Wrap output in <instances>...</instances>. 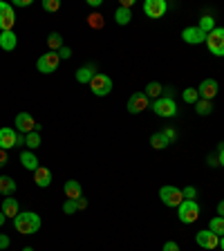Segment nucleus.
I'll return each instance as SVG.
<instances>
[{
  "mask_svg": "<svg viewBox=\"0 0 224 251\" xmlns=\"http://www.w3.org/2000/svg\"><path fill=\"white\" fill-rule=\"evenodd\" d=\"M115 18H117V23H119V25H128V23L132 21V11L119 7V9H117V14H115Z\"/></svg>",
  "mask_w": 224,
  "mask_h": 251,
  "instance_id": "7c9ffc66",
  "label": "nucleus"
},
{
  "mask_svg": "<svg viewBox=\"0 0 224 251\" xmlns=\"http://www.w3.org/2000/svg\"><path fill=\"white\" fill-rule=\"evenodd\" d=\"M209 164H211V166H218V164H220V159H218V157H213V155H211V157H209Z\"/></svg>",
  "mask_w": 224,
  "mask_h": 251,
  "instance_id": "a18cd8bd",
  "label": "nucleus"
},
{
  "mask_svg": "<svg viewBox=\"0 0 224 251\" xmlns=\"http://www.w3.org/2000/svg\"><path fill=\"white\" fill-rule=\"evenodd\" d=\"M14 193H16V182L11 177H7V175H0V195L9 198Z\"/></svg>",
  "mask_w": 224,
  "mask_h": 251,
  "instance_id": "412c9836",
  "label": "nucleus"
},
{
  "mask_svg": "<svg viewBox=\"0 0 224 251\" xmlns=\"http://www.w3.org/2000/svg\"><path fill=\"white\" fill-rule=\"evenodd\" d=\"M162 251H179V245L177 242H173V240H168V242H164Z\"/></svg>",
  "mask_w": 224,
  "mask_h": 251,
  "instance_id": "4c0bfd02",
  "label": "nucleus"
},
{
  "mask_svg": "<svg viewBox=\"0 0 224 251\" xmlns=\"http://www.w3.org/2000/svg\"><path fill=\"white\" fill-rule=\"evenodd\" d=\"M2 213H5V218H16V215L21 213L18 200L16 198H5V202H2Z\"/></svg>",
  "mask_w": 224,
  "mask_h": 251,
  "instance_id": "6ab92c4d",
  "label": "nucleus"
},
{
  "mask_svg": "<svg viewBox=\"0 0 224 251\" xmlns=\"http://www.w3.org/2000/svg\"><path fill=\"white\" fill-rule=\"evenodd\" d=\"M159 200H162L166 206H179L184 202V195L177 186H162L159 188Z\"/></svg>",
  "mask_w": 224,
  "mask_h": 251,
  "instance_id": "6e6552de",
  "label": "nucleus"
},
{
  "mask_svg": "<svg viewBox=\"0 0 224 251\" xmlns=\"http://www.w3.org/2000/svg\"><path fill=\"white\" fill-rule=\"evenodd\" d=\"M14 126H16V132H21V135H29V132H34V130L41 132V126L36 124V119H34L29 112H18Z\"/></svg>",
  "mask_w": 224,
  "mask_h": 251,
  "instance_id": "39448f33",
  "label": "nucleus"
},
{
  "mask_svg": "<svg viewBox=\"0 0 224 251\" xmlns=\"http://www.w3.org/2000/svg\"><path fill=\"white\" fill-rule=\"evenodd\" d=\"M76 200H65V204H63V213H76Z\"/></svg>",
  "mask_w": 224,
  "mask_h": 251,
  "instance_id": "f704fd0d",
  "label": "nucleus"
},
{
  "mask_svg": "<svg viewBox=\"0 0 224 251\" xmlns=\"http://www.w3.org/2000/svg\"><path fill=\"white\" fill-rule=\"evenodd\" d=\"M25 146L29 148V151H36V148L41 146V132L34 130V132H29V135H25Z\"/></svg>",
  "mask_w": 224,
  "mask_h": 251,
  "instance_id": "a878e982",
  "label": "nucleus"
},
{
  "mask_svg": "<svg viewBox=\"0 0 224 251\" xmlns=\"http://www.w3.org/2000/svg\"><path fill=\"white\" fill-rule=\"evenodd\" d=\"M220 247H222V251H224V235L220 238Z\"/></svg>",
  "mask_w": 224,
  "mask_h": 251,
  "instance_id": "09e8293b",
  "label": "nucleus"
},
{
  "mask_svg": "<svg viewBox=\"0 0 224 251\" xmlns=\"http://www.w3.org/2000/svg\"><path fill=\"white\" fill-rule=\"evenodd\" d=\"M7 162H9V155H7V151H2V148H0V168L5 166Z\"/></svg>",
  "mask_w": 224,
  "mask_h": 251,
  "instance_id": "a19ab883",
  "label": "nucleus"
},
{
  "mask_svg": "<svg viewBox=\"0 0 224 251\" xmlns=\"http://www.w3.org/2000/svg\"><path fill=\"white\" fill-rule=\"evenodd\" d=\"M5 220H7V218H5V213H2V211H0V226L5 225Z\"/></svg>",
  "mask_w": 224,
  "mask_h": 251,
  "instance_id": "de8ad7c7",
  "label": "nucleus"
},
{
  "mask_svg": "<svg viewBox=\"0 0 224 251\" xmlns=\"http://www.w3.org/2000/svg\"><path fill=\"white\" fill-rule=\"evenodd\" d=\"M148 108V97L144 92H135L128 99V112L130 115H139V112H144V110Z\"/></svg>",
  "mask_w": 224,
  "mask_h": 251,
  "instance_id": "f8f14e48",
  "label": "nucleus"
},
{
  "mask_svg": "<svg viewBox=\"0 0 224 251\" xmlns=\"http://www.w3.org/2000/svg\"><path fill=\"white\" fill-rule=\"evenodd\" d=\"M218 215L224 218V200H220V204H218Z\"/></svg>",
  "mask_w": 224,
  "mask_h": 251,
  "instance_id": "c03bdc74",
  "label": "nucleus"
},
{
  "mask_svg": "<svg viewBox=\"0 0 224 251\" xmlns=\"http://www.w3.org/2000/svg\"><path fill=\"white\" fill-rule=\"evenodd\" d=\"M43 9L54 14V11L61 9V0H43Z\"/></svg>",
  "mask_w": 224,
  "mask_h": 251,
  "instance_id": "473e14b6",
  "label": "nucleus"
},
{
  "mask_svg": "<svg viewBox=\"0 0 224 251\" xmlns=\"http://www.w3.org/2000/svg\"><path fill=\"white\" fill-rule=\"evenodd\" d=\"M11 245V240H9V235H5V233H0V249H7V247Z\"/></svg>",
  "mask_w": 224,
  "mask_h": 251,
  "instance_id": "58836bf2",
  "label": "nucleus"
},
{
  "mask_svg": "<svg viewBox=\"0 0 224 251\" xmlns=\"http://www.w3.org/2000/svg\"><path fill=\"white\" fill-rule=\"evenodd\" d=\"M90 88H92L94 97H108L112 92V78L108 74H94V78L90 81Z\"/></svg>",
  "mask_w": 224,
  "mask_h": 251,
  "instance_id": "423d86ee",
  "label": "nucleus"
},
{
  "mask_svg": "<svg viewBox=\"0 0 224 251\" xmlns=\"http://www.w3.org/2000/svg\"><path fill=\"white\" fill-rule=\"evenodd\" d=\"M162 92H164L162 83H157V81H150V83L146 85V92H144V94H146L148 99H155V101H157L159 97H162Z\"/></svg>",
  "mask_w": 224,
  "mask_h": 251,
  "instance_id": "5701e85b",
  "label": "nucleus"
},
{
  "mask_svg": "<svg viewBox=\"0 0 224 251\" xmlns=\"http://www.w3.org/2000/svg\"><path fill=\"white\" fill-rule=\"evenodd\" d=\"M218 159H220V166H224V141H220L218 146Z\"/></svg>",
  "mask_w": 224,
  "mask_h": 251,
  "instance_id": "ea45409f",
  "label": "nucleus"
},
{
  "mask_svg": "<svg viewBox=\"0 0 224 251\" xmlns=\"http://www.w3.org/2000/svg\"><path fill=\"white\" fill-rule=\"evenodd\" d=\"M70 56H72V50H70V47H65V45H63L61 50H58V58H61V61H68Z\"/></svg>",
  "mask_w": 224,
  "mask_h": 251,
  "instance_id": "c9c22d12",
  "label": "nucleus"
},
{
  "mask_svg": "<svg viewBox=\"0 0 224 251\" xmlns=\"http://www.w3.org/2000/svg\"><path fill=\"white\" fill-rule=\"evenodd\" d=\"M58 63H61V58H58V52L41 54V58L36 61V70L41 74H52V72H56Z\"/></svg>",
  "mask_w": 224,
  "mask_h": 251,
  "instance_id": "0eeeda50",
  "label": "nucleus"
},
{
  "mask_svg": "<svg viewBox=\"0 0 224 251\" xmlns=\"http://www.w3.org/2000/svg\"><path fill=\"white\" fill-rule=\"evenodd\" d=\"M209 231H213L215 235H220V238H222V235H224V218H220V215L211 218V222H209Z\"/></svg>",
  "mask_w": 224,
  "mask_h": 251,
  "instance_id": "393cba45",
  "label": "nucleus"
},
{
  "mask_svg": "<svg viewBox=\"0 0 224 251\" xmlns=\"http://www.w3.org/2000/svg\"><path fill=\"white\" fill-rule=\"evenodd\" d=\"M94 72H97L94 65H83L81 70H76V81L78 83H88L90 85V81L94 78Z\"/></svg>",
  "mask_w": 224,
  "mask_h": 251,
  "instance_id": "4be33fe9",
  "label": "nucleus"
},
{
  "mask_svg": "<svg viewBox=\"0 0 224 251\" xmlns=\"http://www.w3.org/2000/svg\"><path fill=\"white\" fill-rule=\"evenodd\" d=\"M16 139H18V132L14 128H0V148L2 151L16 148Z\"/></svg>",
  "mask_w": 224,
  "mask_h": 251,
  "instance_id": "2eb2a0df",
  "label": "nucleus"
},
{
  "mask_svg": "<svg viewBox=\"0 0 224 251\" xmlns=\"http://www.w3.org/2000/svg\"><path fill=\"white\" fill-rule=\"evenodd\" d=\"M31 5V0H16L14 7H29Z\"/></svg>",
  "mask_w": 224,
  "mask_h": 251,
  "instance_id": "37998d69",
  "label": "nucleus"
},
{
  "mask_svg": "<svg viewBox=\"0 0 224 251\" xmlns=\"http://www.w3.org/2000/svg\"><path fill=\"white\" fill-rule=\"evenodd\" d=\"M34 184L41 188H47L50 184H52V171L45 166H38L36 171H34Z\"/></svg>",
  "mask_w": 224,
  "mask_h": 251,
  "instance_id": "dca6fc26",
  "label": "nucleus"
},
{
  "mask_svg": "<svg viewBox=\"0 0 224 251\" xmlns=\"http://www.w3.org/2000/svg\"><path fill=\"white\" fill-rule=\"evenodd\" d=\"M150 146L155 148V151H164V148L168 146V139L164 137V132H155V135L150 137Z\"/></svg>",
  "mask_w": 224,
  "mask_h": 251,
  "instance_id": "cd10ccee",
  "label": "nucleus"
},
{
  "mask_svg": "<svg viewBox=\"0 0 224 251\" xmlns=\"http://www.w3.org/2000/svg\"><path fill=\"white\" fill-rule=\"evenodd\" d=\"M177 218H179V222L182 225H193V222H198V218H199V204L195 202H191V200H184L182 204L177 206Z\"/></svg>",
  "mask_w": 224,
  "mask_h": 251,
  "instance_id": "f03ea898",
  "label": "nucleus"
},
{
  "mask_svg": "<svg viewBox=\"0 0 224 251\" xmlns=\"http://www.w3.org/2000/svg\"><path fill=\"white\" fill-rule=\"evenodd\" d=\"M184 103H191V105H195L199 101V92H198V88H186L184 90Z\"/></svg>",
  "mask_w": 224,
  "mask_h": 251,
  "instance_id": "c756f323",
  "label": "nucleus"
},
{
  "mask_svg": "<svg viewBox=\"0 0 224 251\" xmlns=\"http://www.w3.org/2000/svg\"><path fill=\"white\" fill-rule=\"evenodd\" d=\"M14 229L23 235H31L41 229V215L34 213V211H25V213H18L14 218Z\"/></svg>",
  "mask_w": 224,
  "mask_h": 251,
  "instance_id": "f257e3e1",
  "label": "nucleus"
},
{
  "mask_svg": "<svg viewBox=\"0 0 224 251\" xmlns=\"http://www.w3.org/2000/svg\"><path fill=\"white\" fill-rule=\"evenodd\" d=\"M21 164L27 168V171H36L41 164H38V157L34 155L31 151H23L21 152Z\"/></svg>",
  "mask_w": 224,
  "mask_h": 251,
  "instance_id": "aec40b11",
  "label": "nucleus"
},
{
  "mask_svg": "<svg viewBox=\"0 0 224 251\" xmlns=\"http://www.w3.org/2000/svg\"><path fill=\"white\" fill-rule=\"evenodd\" d=\"M182 195H184V200H191V202H193V200L198 198V188H195V186H186L182 191Z\"/></svg>",
  "mask_w": 224,
  "mask_h": 251,
  "instance_id": "72a5a7b5",
  "label": "nucleus"
},
{
  "mask_svg": "<svg viewBox=\"0 0 224 251\" xmlns=\"http://www.w3.org/2000/svg\"><path fill=\"white\" fill-rule=\"evenodd\" d=\"M23 251H34V249H31V247H25V249H23Z\"/></svg>",
  "mask_w": 224,
  "mask_h": 251,
  "instance_id": "8fccbe9b",
  "label": "nucleus"
},
{
  "mask_svg": "<svg viewBox=\"0 0 224 251\" xmlns=\"http://www.w3.org/2000/svg\"><path fill=\"white\" fill-rule=\"evenodd\" d=\"M198 27L204 31V34H211V31L215 29V18H211V16H202Z\"/></svg>",
  "mask_w": 224,
  "mask_h": 251,
  "instance_id": "c85d7f7f",
  "label": "nucleus"
},
{
  "mask_svg": "<svg viewBox=\"0 0 224 251\" xmlns=\"http://www.w3.org/2000/svg\"><path fill=\"white\" fill-rule=\"evenodd\" d=\"M195 242H198L199 247H204V249H218L220 247V235H215L213 231H198V235H195Z\"/></svg>",
  "mask_w": 224,
  "mask_h": 251,
  "instance_id": "9b49d317",
  "label": "nucleus"
},
{
  "mask_svg": "<svg viewBox=\"0 0 224 251\" xmlns=\"http://www.w3.org/2000/svg\"><path fill=\"white\" fill-rule=\"evenodd\" d=\"M166 9H168V5L164 0H146V2H144V14H146L148 18H152V21L162 18V16L166 14Z\"/></svg>",
  "mask_w": 224,
  "mask_h": 251,
  "instance_id": "9d476101",
  "label": "nucleus"
},
{
  "mask_svg": "<svg viewBox=\"0 0 224 251\" xmlns=\"http://www.w3.org/2000/svg\"><path fill=\"white\" fill-rule=\"evenodd\" d=\"M63 191H65V198H68V200L83 198V188H81V184H78L76 179H68V182H65V186H63Z\"/></svg>",
  "mask_w": 224,
  "mask_h": 251,
  "instance_id": "a211bd4d",
  "label": "nucleus"
},
{
  "mask_svg": "<svg viewBox=\"0 0 224 251\" xmlns=\"http://www.w3.org/2000/svg\"><path fill=\"white\" fill-rule=\"evenodd\" d=\"M206 47L213 56H224V27H215L211 34H206Z\"/></svg>",
  "mask_w": 224,
  "mask_h": 251,
  "instance_id": "20e7f679",
  "label": "nucleus"
},
{
  "mask_svg": "<svg viewBox=\"0 0 224 251\" xmlns=\"http://www.w3.org/2000/svg\"><path fill=\"white\" fill-rule=\"evenodd\" d=\"M198 92H199V99L211 101L215 94L220 92V85H218V81H215V78H204L202 83H199Z\"/></svg>",
  "mask_w": 224,
  "mask_h": 251,
  "instance_id": "ddd939ff",
  "label": "nucleus"
},
{
  "mask_svg": "<svg viewBox=\"0 0 224 251\" xmlns=\"http://www.w3.org/2000/svg\"><path fill=\"white\" fill-rule=\"evenodd\" d=\"M47 47H50V52H58L63 47V36L58 31H52V34L47 36Z\"/></svg>",
  "mask_w": 224,
  "mask_h": 251,
  "instance_id": "b1692460",
  "label": "nucleus"
},
{
  "mask_svg": "<svg viewBox=\"0 0 224 251\" xmlns=\"http://www.w3.org/2000/svg\"><path fill=\"white\" fill-rule=\"evenodd\" d=\"M88 25L92 27V29H103V25H105L103 16H101V14H90L88 16Z\"/></svg>",
  "mask_w": 224,
  "mask_h": 251,
  "instance_id": "2f4dec72",
  "label": "nucleus"
},
{
  "mask_svg": "<svg viewBox=\"0 0 224 251\" xmlns=\"http://www.w3.org/2000/svg\"><path fill=\"white\" fill-rule=\"evenodd\" d=\"M0 47L5 52H14L16 47H18V36H16L14 31H0Z\"/></svg>",
  "mask_w": 224,
  "mask_h": 251,
  "instance_id": "f3484780",
  "label": "nucleus"
},
{
  "mask_svg": "<svg viewBox=\"0 0 224 251\" xmlns=\"http://www.w3.org/2000/svg\"><path fill=\"white\" fill-rule=\"evenodd\" d=\"M162 132H164V137L168 139V144H173V141L177 139V132L173 130V128H166V130H162Z\"/></svg>",
  "mask_w": 224,
  "mask_h": 251,
  "instance_id": "e433bc0d",
  "label": "nucleus"
},
{
  "mask_svg": "<svg viewBox=\"0 0 224 251\" xmlns=\"http://www.w3.org/2000/svg\"><path fill=\"white\" fill-rule=\"evenodd\" d=\"M76 209H78V211L88 209V200H85V198H78V200H76Z\"/></svg>",
  "mask_w": 224,
  "mask_h": 251,
  "instance_id": "79ce46f5",
  "label": "nucleus"
},
{
  "mask_svg": "<svg viewBox=\"0 0 224 251\" xmlns=\"http://www.w3.org/2000/svg\"><path fill=\"white\" fill-rule=\"evenodd\" d=\"M195 112H198L199 117L211 115V112H213V103H211V101H206V99H199L198 103H195Z\"/></svg>",
  "mask_w": 224,
  "mask_h": 251,
  "instance_id": "bb28decb",
  "label": "nucleus"
},
{
  "mask_svg": "<svg viewBox=\"0 0 224 251\" xmlns=\"http://www.w3.org/2000/svg\"><path fill=\"white\" fill-rule=\"evenodd\" d=\"M152 110H155L157 117H164V119H171V117L177 115V103L173 97H159V99L152 103Z\"/></svg>",
  "mask_w": 224,
  "mask_h": 251,
  "instance_id": "7ed1b4c3",
  "label": "nucleus"
},
{
  "mask_svg": "<svg viewBox=\"0 0 224 251\" xmlns=\"http://www.w3.org/2000/svg\"><path fill=\"white\" fill-rule=\"evenodd\" d=\"M182 38H184V43H188V45H199V43H206V34H204L199 27H186V29L182 31Z\"/></svg>",
  "mask_w": 224,
  "mask_h": 251,
  "instance_id": "4468645a",
  "label": "nucleus"
},
{
  "mask_svg": "<svg viewBox=\"0 0 224 251\" xmlns=\"http://www.w3.org/2000/svg\"><path fill=\"white\" fill-rule=\"evenodd\" d=\"M14 23H16L14 7L9 2L0 0V31H14Z\"/></svg>",
  "mask_w": 224,
  "mask_h": 251,
  "instance_id": "1a4fd4ad",
  "label": "nucleus"
},
{
  "mask_svg": "<svg viewBox=\"0 0 224 251\" xmlns=\"http://www.w3.org/2000/svg\"><path fill=\"white\" fill-rule=\"evenodd\" d=\"M90 7H101V0H88Z\"/></svg>",
  "mask_w": 224,
  "mask_h": 251,
  "instance_id": "49530a36",
  "label": "nucleus"
}]
</instances>
